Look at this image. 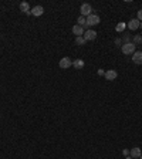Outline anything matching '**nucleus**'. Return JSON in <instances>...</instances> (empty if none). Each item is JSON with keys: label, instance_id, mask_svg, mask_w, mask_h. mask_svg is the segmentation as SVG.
Listing matches in <instances>:
<instances>
[{"label": "nucleus", "instance_id": "1", "mask_svg": "<svg viewBox=\"0 0 142 159\" xmlns=\"http://www.w3.org/2000/svg\"><path fill=\"white\" fill-rule=\"evenodd\" d=\"M135 48H137V46H135L134 43H128V44H122V46H121V50H122V53H124L125 55L134 54L135 53Z\"/></svg>", "mask_w": 142, "mask_h": 159}, {"label": "nucleus", "instance_id": "2", "mask_svg": "<svg viewBox=\"0 0 142 159\" xmlns=\"http://www.w3.org/2000/svg\"><path fill=\"white\" fill-rule=\"evenodd\" d=\"M85 20H87V26H88V27L97 26V24H100V21H101V20H100V16H97V14H94V13H91Z\"/></svg>", "mask_w": 142, "mask_h": 159}, {"label": "nucleus", "instance_id": "3", "mask_svg": "<svg viewBox=\"0 0 142 159\" xmlns=\"http://www.w3.org/2000/svg\"><path fill=\"white\" fill-rule=\"evenodd\" d=\"M80 12H81V16H83V17H84V16L88 17L89 14H91V12H92V7H91V4H88V3H84V4H81Z\"/></svg>", "mask_w": 142, "mask_h": 159}, {"label": "nucleus", "instance_id": "4", "mask_svg": "<svg viewBox=\"0 0 142 159\" xmlns=\"http://www.w3.org/2000/svg\"><path fill=\"white\" fill-rule=\"evenodd\" d=\"M58 66H60V68H63V70H67V68H70L71 66H72V61H71L68 57H63V58L60 60Z\"/></svg>", "mask_w": 142, "mask_h": 159}, {"label": "nucleus", "instance_id": "5", "mask_svg": "<svg viewBox=\"0 0 142 159\" xmlns=\"http://www.w3.org/2000/svg\"><path fill=\"white\" fill-rule=\"evenodd\" d=\"M105 80H108V81H114V80H117V77H118V72L115 70H108L105 71Z\"/></svg>", "mask_w": 142, "mask_h": 159}, {"label": "nucleus", "instance_id": "6", "mask_svg": "<svg viewBox=\"0 0 142 159\" xmlns=\"http://www.w3.org/2000/svg\"><path fill=\"white\" fill-rule=\"evenodd\" d=\"M139 26H141V23H139L138 18H132V20L128 21V29H129V30H137Z\"/></svg>", "mask_w": 142, "mask_h": 159}, {"label": "nucleus", "instance_id": "7", "mask_svg": "<svg viewBox=\"0 0 142 159\" xmlns=\"http://www.w3.org/2000/svg\"><path fill=\"white\" fill-rule=\"evenodd\" d=\"M84 38H85L87 41L95 40V38H97V31H94V30H87V31L84 33Z\"/></svg>", "mask_w": 142, "mask_h": 159}, {"label": "nucleus", "instance_id": "8", "mask_svg": "<svg viewBox=\"0 0 142 159\" xmlns=\"http://www.w3.org/2000/svg\"><path fill=\"white\" fill-rule=\"evenodd\" d=\"M132 61H134L135 64L142 66V51H135V53L132 54Z\"/></svg>", "mask_w": 142, "mask_h": 159}, {"label": "nucleus", "instance_id": "9", "mask_svg": "<svg viewBox=\"0 0 142 159\" xmlns=\"http://www.w3.org/2000/svg\"><path fill=\"white\" fill-rule=\"evenodd\" d=\"M72 33H74V34L77 35V37H83V34H84L85 31H84V29H83L81 26H78V24H75V26L72 27Z\"/></svg>", "mask_w": 142, "mask_h": 159}, {"label": "nucleus", "instance_id": "10", "mask_svg": "<svg viewBox=\"0 0 142 159\" xmlns=\"http://www.w3.org/2000/svg\"><path fill=\"white\" fill-rule=\"evenodd\" d=\"M129 155H131V158H139L142 155L141 152V148H138V146H135V148H132L131 151H129Z\"/></svg>", "mask_w": 142, "mask_h": 159}, {"label": "nucleus", "instance_id": "11", "mask_svg": "<svg viewBox=\"0 0 142 159\" xmlns=\"http://www.w3.org/2000/svg\"><path fill=\"white\" fill-rule=\"evenodd\" d=\"M84 66H85V63H84L83 60H80V58H77V60H74V61H72V67H74V68H77V70L84 68Z\"/></svg>", "mask_w": 142, "mask_h": 159}, {"label": "nucleus", "instance_id": "12", "mask_svg": "<svg viewBox=\"0 0 142 159\" xmlns=\"http://www.w3.org/2000/svg\"><path fill=\"white\" fill-rule=\"evenodd\" d=\"M44 13V9H43V6H36L34 9L31 10V14L36 16V17H38V16H41Z\"/></svg>", "mask_w": 142, "mask_h": 159}, {"label": "nucleus", "instance_id": "13", "mask_svg": "<svg viewBox=\"0 0 142 159\" xmlns=\"http://www.w3.org/2000/svg\"><path fill=\"white\" fill-rule=\"evenodd\" d=\"M20 10H21L23 13H29V12H30L29 3H27V1H21V3H20Z\"/></svg>", "mask_w": 142, "mask_h": 159}, {"label": "nucleus", "instance_id": "14", "mask_svg": "<svg viewBox=\"0 0 142 159\" xmlns=\"http://www.w3.org/2000/svg\"><path fill=\"white\" fill-rule=\"evenodd\" d=\"M77 23H78V26H81L83 29H85V27H88V26H87V20H85V17H83V16H80V17H78V20H77Z\"/></svg>", "mask_w": 142, "mask_h": 159}, {"label": "nucleus", "instance_id": "15", "mask_svg": "<svg viewBox=\"0 0 142 159\" xmlns=\"http://www.w3.org/2000/svg\"><path fill=\"white\" fill-rule=\"evenodd\" d=\"M125 27H126V23H124V21H119L118 24H117V27H115V30L118 31V33H122L125 30Z\"/></svg>", "mask_w": 142, "mask_h": 159}, {"label": "nucleus", "instance_id": "16", "mask_svg": "<svg viewBox=\"0 0 142 159\" xmlns=\"http://www.w3.org/2000/svg\"><path fill=\"white\" fill-rule=\"evenodd\" d=\"M75 43H77L78 46H84V44L87 43V40H85L84 37H77V38H75Z\"/></svg>", "mask_w": 142, "mask_h": 159}, {"label": "nucleus", "instance_id": "17", "mask_svg": "<svg viewBox=\"0 0 142 159\" xmlns=\"http://www.w3.org/2000/svg\"><path fill=\"white\" fill-rule=\"evenodd\" d=\"M138 43H139V44L142 43V35H135V37H134V44L137 46Z\"/></svg>", "mask_w": 142, "mask_h": 159}, {"label": "nucleus", "instance_id": "18", "mask_svg": "<svg viewBox=\"0 0 142 159\" xmlns=\"http://www.w3.org/2000/svg\"><path fill=\"white\" fill-rule=\"evenodd\" d=\"M129 40H131V37H129V35H124V44H128V43H131Z\"/></svg>", "mask_w": 142, "mask_h": 159}, {"label": "nucleus", "instance_id": "19", "mask_svg": "<svg viewBox=\"0 0 142 159\" xmlns=\"http://www.w3.org/2000/svg\"><path fill=\"white\" fill-rule=\"evenodd\" d=\"M138 20H142V10H139V12H138Z\"/></svg>", "mask_w": 142, "mask_h": 159}, {"label": "nucleus", "instance_id": "20", "mask_svg": "<svg viewBox=\"0 0 142 159\" xmlns=\"http://www.w3.org/2000/svg\"><path fill=\"white\" fill-rule=\"evenodd\" d=\"M122 154H124L125 156H128V155H129V151H128V149H124V151H122Z\"/></svg>", "mask_w": 142, "mask_h": 159}, {"label": "nucleus", "instance_id": "21", "mask_svg": "<svg viewBox=\"0 0 142 159\" xmlns=\"http://www.w3.org/2000/svg\"><path fill=\"white\" fill-rule=\"evenodd\" d=\"M115 44H117V46H119V44H121V40H119V38H117V40H115Z\"/></svg>", "mask_w": 142, "mask_h": 159}, {"label": "nucleus", "instance_id": "22", "mask_svg": "<svg viewBox=\"0 0 142 159\" xmlns=\"http://www.w3.org/2000/svg\"><path fill=\"white\" fill-rule=\"evenodd\" d=\"M125 159H134V158H131V156H125Z\"/></svg>", "mask_w": 142, "mask_h": 159}, {"label": "nucleus", "instance_id": "23", "mask_svg": "<svg viewBox=\"0 0 142 159\" xmlns=\"http://www.w3.org/2000/svg\"><path fill=\"white\" fill-rule=\"evenodd\" d=\"M139 27H141V29H142V23H141V26H139Z\"/></svg>", "mask_w": 142, "mask_h": 159}, {"label": "nucleus", "instance_id": "24", "mask_svg": "<svg viewBox=\"0 0 142 159\" xmlns=\"http://www.w3.org/2000/svg\"><path fill=\"white\" fill-rule=\"evenodd\" d=\"M139 159H142V155H141V156H139Z\"/></svg>", "mask_w": 142, "mask_h": 159}]
</instances>
